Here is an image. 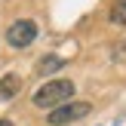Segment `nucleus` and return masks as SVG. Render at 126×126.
I'll list each match as a JSON object with an SVG mask.
<instances>
[{
    "mask_svg": "<svg viewBox=\"0 0 126 126\" xmlns=\"http://www.w3.org/2000/svg\"><path fill=\"white\" fill-rule=\"evenodd\" d=\"M71 95H74L71 80H49L34 92V105L37 108H59V105L71 102Z\"/></svg>",
    "mask_w": 126,
    "mask_h": 126,
    "instance_id": "obj_1",
    "label": "nucleus"
},
{
    "mask_svg": "<svg viewBox=\"0 0 126 126\" xmlns=\"http://www.w3.org/2000/svg\"><path fill=\"white\" fill-rule=\"evenodd\" d=\"M89 111H92L89 102H65V105H59V108L49 111L46 123H49V126H68V123L80 120V117H86Z\"/></svg>",
    "mask_w": 126,
    "mask_h": 126,
    "instance_id": "obj_2",
    "label": "nucleus"
},
{
    "mask_svg": "<svg viewBox=\"0 0 126 126\" xmlns=\"http://www.w3.org/2000/svg\"><path fill=\"white\" fill-rule=\"evenodd\" d=\"M34 37H37V25L31 22V18H18V22H12L9 28H6V43H9L12 49L31 46Z\"/></svg>",
    "mask_w": 126,
    "mask_h": 126,
    "instance_id": "obj_3",
    "label": "nucleus"
},
{
    "mask_svg": "<svg viewBox=\"0 0 126 126\" xmlns=\"http://www.w3.org/2000/svg\"><path fill=\"white\" fill-rule=\"evenodd\" d=\"M18 89H22V77H18V74H6V77H0V98L18 95Z\"/></svg>",
    "mask_w": 126,
    "mask_h": 126,
    "instance_id": "obj_4",
    "label": "nucleus"
},
{
    "mask_svg": "<svg viewBox=\"0 0 126 126\" xmlns=\"http://www.w3.org/2000/svg\"><path fill=\"white\" fill-rule=\"evenodd\" d=\"M62 65H65V62H62L59 55H46V59H40V65H37V74H52V71H59Z\"/></svg>",
    "mask_w": 126,
    "mask_h": 126,
    "instance_id": "obj_5",
    "label": "nucleus"
},
{
    "mask_svg": "<svg viewBox=\"0 0 126 126\" xmlns=\"http://www.w3.org/2000/svg\"><path fill=\"white\" fill-rule=\"evenodd\" d=\"M111 22L126 28V0H117V3L111 6Z\"/></svg>",
    "mask_w": 126,
    "mask_h": 126,
    "instance_id": "obj_6",
    "label": "nucleus"
},
{
    "mask_svg": "<svg viewBox=\"0 0 126 126\" xmlns=\"http://www.w3.org/2000/svg\"><path fill=\"white\" fill-rule=\"evenodd\" d=\"M0 126H12V120H0Z\"/></svg>",
    "mask_w": 126,
    "mask_h": 126,
    "instance_id": "obj_7",
    "label": "nucleus"
}]
</instances>
